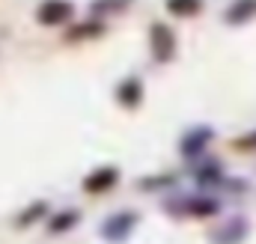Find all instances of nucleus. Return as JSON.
Masks as SVG:
<instances>
[{
	"mask_svg": "<svg viewBox=\"0 0 256 244\" xmlns=\"http://www.w3.org/2000/svg\"><path fill=\"white\" fill-rule=\"evenodd\" d=\"M149 51H152V57L158 62L173 60V54H176V36H173V30L164 27V24H152L149 27Z\"/></svg>",
	"mask_w": 256,
	"mask_h": 244,
	"instance_id": "nucleus-1",
	"label": "nucleus"
},
{
	"mask_svg": "<svg viewBox=\"0 0 256 244\" xmlns=\"http://www.w3.org/2000/svg\"><path fill=\"white\" fill-rule=\"evenodd\" d=\"M206 140H208V131H206V128H202V131H194L191 137H185V143H182V155H196Z\"/></svg>",
	"mask_w": 256,
	"mask_h": 244,
	"instance_id": "nucleus-8",
	"label": "nucleus"
},
{
	"mask_svg": "<svg viewBox=\"0 0 256 244\" xmlns=\"http://www.w3.org/2000/svg\"><path fill=\"white\" fill-rule=\"evenodd\" d=\"M74 224H78V212H63V214H57V220L48 224V230L51 232H63V230H72Z\"/></svg>",
	"mask_w": 256,
	"mask_h": 244,
	"instance_id": "nucleus-10",
	"label": "nucleus"
},
{
	"mask_svg": "<svg viewBox=\"0 0 256 244\" xmlns=\"http://www.w3.org/2000/svg\"><path fill=\"white\" fill-rule=\"evenodd\" d=\"M45 214H48V206H45V202H33V206L18 218V226H30V224H36V220L45 218Z\"/></svg>",
	"mask_w": 256,
	"mask_h": 244,
	"instance_id": "nucleus-9",
	"label": "nucleus"
},
{
	"mask_svg": "<svg viewBox=\"0 0 256 244\" xmlns=\"http://www.w3.org/2000/svg\"><path fill=\"white\" fill-rule=\"evenodd\" d=\"M200 9H202V0H167V12L170 15H179V18L196 15Z\"/></svg>",
	"mask_w": 256,
	"mask_h": 244,
	"instance_id": "nucleus-7",
	"label": "nucleus"
},
{
	"mask_svg": "<svg viewBox=\"0 0 256 244\" xmlns=\"http://www.w3.org/2000/svg\"><path fill=\"white\" fill-rule=\"evenodd\" d=\"M254 12H256V0H236V3L226 9V21H230V24H242V21H248Z\"/></svg>",
	"mask_w": 256,
	"mask_h": 244,
	"instance_id": "nucleus-6",
	"label": "nucleus"
},
{
	"mask_svg": "<svg viewBox=\"0 0 256 244\" xmlns=\"http://www.w3.org/2000/svg\"><path fill=\"white\" fill-rule=\"evenodd\" d=\"M116 182H120V170L116 167H102V170H96L92 176L84 179V188L90 194H108Z\"/></svg>",
	"mask_w": 256,
	"mask_h": 244,
	"instance_id": "nucleus-4",
	"label": "nucleus"
},
{
	"mask_svg": "<svg viewBox=\"0 0 256 244\" xmlns=\"http://www.w3.org/2000/svg\"><path fill=\"white\" fill-rule=\"evenodd\" d=\"M242 149H256V134H250V137L242 140Z\"/></svg>",
	"mask_w": 256,
	"mask_h": 244,
	"instance_id": "nucleus-11",
	"label": "nucleus"
},
{
	"mask_svg": "<svg viewBox=\"0 0 256 244\" xmlns=\"http://www.w3.org/2000/svg\"><path fill=\"white\" fill-rule=\"evenodd\" d=\"M36 18H39L42 27H60L63 21L72 18V3L68 0H45L36 9Z\"/></svg>",
	"mask_w": 256,
	"mask_h": 244,
	"instance_id": "nucleus-3",
	"label": "nucleus"
},
{
	"mask_svg": "<svg viewBox=\"0 0 256 244\" xmlns=\"http://www.w3.org/2000/svg\"><path fill=\"white\" fill-rule=\"evenodd\" d=\"M134 226H137V214L120 212V214H110V218L102 224V236L110 244H116V242H126L128 236L134 232Z\"/></svg>",
	"mask_w": 256,
	"mask_h": 244,
	"instance_id": "nucleus-2",
	"label": "nucleus"
},
{
	"mask_svg": "<svg viewBox=\"0 0 256 244\" xmlns=\"http://www.w3.org/2000/svg\"><path fill=\"white\" fill-rule=\"evenodd\" d=\"M116 98H120L126 108L140 104V98H143V84H140L137 78H126V80L116 86Z\"/></svg>",
	"mask_w": 256,
	"mask_h": 244,
	"instance_id": "nucleus-5",
	"label": "nucleus"
}]
</instances>
